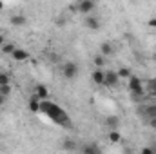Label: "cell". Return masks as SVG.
I'll list each match as a JSON object with an SVG mask.
<instances>
[{
  "label": "cell",
  "instance_id": "6da1fadb",
  "mask_svg": "<svg viewBox=\"0 0 156 154\" xmlns=\"http://www.w3.org/2000/svg\"><path fill=\"white\" fill-rule=\"evenodd\" d=\"M40 111H44L45 114L49 116L53 121L60 123V125H66V127H71V121H69V116L66 111H62L58 105H55L53 102H40Z\"/></svg>",
  "mask_w": 156,
  "mask_h": 154
},
{
  "label": "cell",
  "instance_id": "7a4b0ae2",
  "mask_svg": "<svg viewBox=\"0 0 156 154\" xmlns=\"http://www.w3.org/2000/svg\"><path fill=\"white\" fill-rule=\"evenodd\" d=\"M129 91L133 93L134 98L144 94V83H142V80L136 76V75H133V76L129 78Z\"/></svg>",
  "mask_w": 156,
  "mask_h": 154
},
{
  "label": "cell",
  "instance_id": "3957f363",
  "mask_svg": "<svg viewBox=\"0 0 156 154\" xmlns=\"http://www.w3.org/2000/svg\"><path fill=\"white\" fill-rule=\"evenodd\" d=\"M75 9H76L78 13H82V15H91L94 9H96V2H93V0H80L76 5H75Z\"/></svg>",
  "mask_w": 156,
  "mask_h": 154
},
{
  "label": "cell",
  "instance_id": "277c9868",
  "mask_svg": "<svg viewBox=\"0 0 156 154\" xmlns=\"http://www.w3.org/2000/svg\"><path fill=\"white\" fill-rule=\"evenodd\" d=\"M62 75H64V78H67V80L76 78V75H78V65L75 64V62H66V64L62 65Z\"/></svg>",
  "mask_w": 156,
  "mask_h": 154
},
{
  "label": "cell",
  "instance_id": "5b68a950",
  "mask_svg": "<svg viewBox=\"0 0 156 154\" xmlns=\"http://www.w3.org/2000/svg\"><path fill=\"white\" fill-rule=\"evenodd\" d=\"M118 73L116 71H111V69H107L105 71V78H104V85H107V87H116L118 85Z\"/></svg>",
  "mask_w": 156,
  "mask_h": 154
},
{
  "label": "cell",
  "instance_id": "8992f818",
  "mask_svg": "<svg viewBox=\"0 0 156 154\" xmlns=\"http://www.w3.org/2000/svg\"><path fill=\"white\" fill-rule=\"evenodd\" d=\"M85 26H87V29H91V31H98L100 26H102V22H100L98 16L89 15V16H85Z\"/></svg>",
  "mask_w": 156,
  "mask_h": 154
},
{
  "label": "cell",
  "instance_id": "52a82bcc",
  "mask_svg": "<svg viewBox=\"0 0 156 154\" xmlns=\"http://www.w3.org/2000/svg\"><path fill=\"white\" fill-rule=\"evenodd\" d=\"M35 96L38 98L40 102H45V100H49V89H47L45 85H42V83L35 85Z\"/></svg>",
  "mask_w": 156,
  "mask_h": 154
},
{
  "label": "cell",
  "instance_id": "ba28073f",
  "mask_svg": "<svg viewBox=\"0 0 156 154\" xmlns=\"http://www.w3.org/2000/svg\"><path fill=\"white\" fill-rule=\"evenodd\" d=\"M140 114L145 116L147 120L156 118V103H149V105H145V107H140Z\"/></svg>",
  "mask_w": 156,
  "mask_h": 154
},
{
  "label": "cell",
  "instance_id": "9c48e42d",
  "mask_svg": "<svg viewBox=\"0 0 156 154\" xmlns=\"http://www.w3.org/2000/svg\"><path fill=\"white\" fill-rule=\"evenodd\" d=\"M104 78H105V71H104V69H93L91 80H93L96 85H104Z\"/></svg>",
  "mask_w": 156,
  "mask_h": 154
},
{
  "label": "cell",
  "instance_id": "30bf717a",
  "mask_svg": "<svg viewBox=\"0 0 156 154\" xmlns=\"http://www.w3.org/2000/svg\"><path fill=\"white\" fill-rule=\"evenodd\" d=\"M82 154H102V149L98 143H85L82 147Z\"/></svg>",
  "mask_w": 156,
  "mask_h": 154
},
{
  "label": "cell",
  "instance_id": "8fae6325",
  "mask_svg": "<svg viewBox=\"0 0 156 154\" xmlns=\"http://www.w3.org/2000/svg\"><path fill=\"white\" fill-rule=\"evenodd\" d=\"M9 22H11V26H15V27H22V26H26L27 18H26V15H11Z\"/></svg>",
  "mask_w": 156,
  "mask_h": 154
},
{
  "label": "cell",
  "instance_id": "7c38bea8",
  "mask_svg": "<svg viewBox=\"0 0 156 154\" xmlns=\"http://www.w3.org/2000/svg\"><path fill=\"white\" fill-rule=\"evenodd\" d=\"M11 56H13V60H16V62H24V60L29 58V53H27L26 49H18V47H16L15 53H13Z\"/></svg>",
  "mask_w": 156,
  "mask_h": 154
},
{
  "label": "cell",
  "instance_id": "4fadbf2b",
  "mask_svg": "<svg viewBox=\"0 0 156 154\" xmlns=\"http://www.w3.org/2000/svg\"><path fill=\"white\" fill-rule=\"evenodd\" d=\"M105 125H107V129H109V131H118L120 120H118L116 116H107V118H105Z\"/></svg>",
  "mask_w": 156,
  "mask_h": 154
},
{
  "label": "cell",
  "instance_id": "5bb4252c",
  "mask_svg": "<svg viewBox=\"0 0 156 154\" xmlns=\"http://www.w3.org/2000/svg\"><path fill=\"white\" fill-rule=\"evenodd\" d=\"M100 54H102L104 58L111 56V54H113V45H111L109 42H104V44L100 45Z\"/></svg>",
  "mask_w": 156,
  "mask_h": 154
},
{
  "label": "cell",
  "instance_id": "9a60e30c",
  "mask_svg": "<svg viewBox=\"0 0 156 154\" xmlns=\"http://www.w3.org/2000/svg\"><path fill=\"white\" fill-rule=\"evenodd\" d=\"M29 111H31V113H40V100L35 94L29 98Z\"/></svg>",
  "mask_w": 156,
  "mask_h": 154
},
{
  "label": "cell",
  "instance_id": "2e32d148",
  "mask_svg": "<svg viewBox=\"0 0 156 154\" xmlns=\"http://www.w3.org/2000/svg\"><path fill=\"white\" fill-rule=\"evenodd\" d=\"M93 64H94V69H104V65L107 64V58H104L102 54H96L93 58Z\"/></svg>",
  "mask_w": 156,
  "mask_h": 154
},
{
  "label": "cell",
  "instance_id": "e0dca14e",
  "mask_svg": "<svg viewBox=\"0 0 156 154\" xmlns=\"http://www.w3.org/2000/svg\"><path fill=\"white\" fill-rule=\"evenodd\" d=\"M107 138H109L111 143H120V142H122V134H120V131H109Z\"/></svg>",
  "mask_w": 156,
  "mask_h": 154
},
{
  "label": "cell",
  "instance_id": "ac0fdd59",
  "mask_svg": "<svg viewBox=\"0 0 156 154\" xmlns=\"http://www.w3.org/2000/svg\"><path fill=\"white\" fill-rule=\"evenodd\" d=\"M15 49H16V45H15V44H11V42H5V44L2 45V51H4L5 54H13V53H15Z\"/></svg>",
  "mask_w": 156,
  "mask_h": 154
},
{
  "label": "cell",
  "instance_id": "d6986e66",
  "mask_svg": "<svg viewBox=\"0 0 156 154\" xmlns=\"http://www.w3.org/2000/svg\"><path fill=\"white\" fill-rule=\"evenodd\" d=\"M62 149H64V151H75V149H76V143H75L73 140H64V142H62Z\"/></svg>",
  "mask_w": 156,
  "mask_h": 154
},
{
  "label": "cell",
  "instance_id": "ffe728a7",
  "mask_svg": "<svg viewBox=\"0 0 156 154\" xmlns=\"http://www.w3.org/2000/svg\"><path fill=\"white\" fill-rule=\"evenodd\" d=\"M118 73V78H131L133 76V73H131V69L129 67H122L120 71H116Z\"/></svg>",
  "mask_w": 156,
  "mask_h": 154
},
{
  "label": "cell",
  "instance_id": "44dd1931",
  "mask_svg": "<svg viewBox=\"0 0 156 154\" xmlns=\"http://www.w3.org/2000/svg\"><path fill=\"white\" fill-rule=\"evenodd\" d=\"M0 94L7 98V96L11 94V85H0Z\"/></svg>",
  "mask_w": 156,
  "mask_h": 154
},
{
  "label": "cell",
  "instance_id": "7402d4cb",
  "mask_svg": "<svg viewBox=\"0 0 156 154\" xmlns=\"http://www.w3.org/2000/svg\"><path fill=\"white\" fill-rule=\"evenodd\" d=\"M149 94L151 96H156V78L149 82Z\"/></svg>",
  "mask_w": 156,
  "mask_h": 154
},
{
  "label": "cell",
  "instance_id": "603a6c76",
  "mask_svg": "<svg viewBox=\"0 0 156 154\" xmlns=\"http://www.w3.org/2000/svg\"><path fill=\"white\" fill-rule=\"evenodd\" d=\"M0 85H9V75L7 73H0Z\"/></svg>",
  "mask_w": 156,
  "mask_h": 154
},
{
  "label": "cell",
  "instance_id": "cb8c5ba5",
  "mask_svg": "<svg viewBox=\"0 0 156 154\" xmlns=\"http://www.w3.org/2000/svg\"><path fill=\"white\" fill-rule=\"evenodd\" d=\"M140 154H154V149H153V147H144Z\"/></svg>",
  "mask_w": 156,
  "mask_h": 154
},
{
  "label": "cell",
  "instance_id": "d4e9b609",
  "mask_svg": "<svg viewBox=\"0 0 156 154\" xmlns=\"http://www.w3.org/2000/svg\"><path fill=\"white\" fill-rule=\"evenodd\" d=\"M149 27H154L156 29V18H151V20H149Z\"/></svg>",
  "mask_w": 156,
  "mask_h": 154
},
{
  "label": "cell",
  "instance_id": "484cf974",
  "mask_svg": "<svg viewBox=\"0 0 156 154\" xmlns=\"http://www.w3.org/2000/svg\"><path fill=\"white\" fill-rule=\"evenodd\" d=\"M56 24H58V26H66V18H58Z\"/></svg>",
  "mask_w": 156,
  "mask_h": 154
},
{
  "label": "cell",
  "instance_id": "4316f807",
  "mask_svg": "<svg viewBox=\"0 0 156 154\" xmlns=\"http://www.w3.org/2000/svg\"><path fill=\"white\" fill-rule=\"evenodd\" d=\"M149 125H151L153 129H156V118H153V120H149Z\"/></svg>",
  "mask_w": 156,
  "mask_h": 154
},
{
  "label": "cell",
  "instance_id": "83f0119b",
  "mask_svg": "<svg viewBox=\"0 0 156 154\" xmlns=\"http://www.w3.org/2000/svg\"><path fill=\"white\" fill-rule=\"evenodd\" d=\"M5 100H7V98H5V96H2V94H0V105H4V103H5Z\"/></svg>",
  "mask_w": 156,
  "mask_h": 154
},
{
  "label": "cell",
  "instance_id": "f1b7e54d",
  "mask_svg": "<svg viewBox=\"0 0 156 154\" xmlns=\"http://www.w3.org/2000/svg\"><path fill=\"white\" fill-rule=\"evenodd\" d=\"M4 44H5V38H4V35H0V47H2Z\"/></svg>",
  "mask_w": 156,
  "mask_h": 154
},
{
  "label": "cell",
  "instance_id": "f546056e",
  "mask_svg": "<svg viewBox=\"0 0 156 154\" xmlns=\"http://www.w3.org/2000/svg\"><path fill=\"white\" fill-rule=\"evenodd\" d=\"M2 9H4V4H2V2H0V11H2Z\"/></svg>",
  "mask_w": 156,
  "mask_h": 154
}]
</instances>
